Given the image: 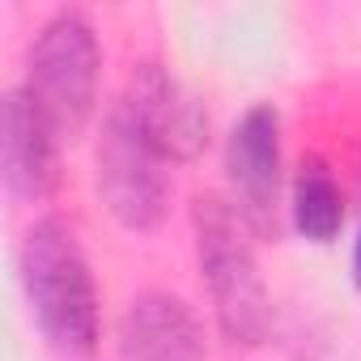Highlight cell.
Returning a JSON list of instances; mask_svg holds the SVG:
<instances>
[{
	"label": "cell",
	"mask_w": 361,
	"mask_h": 361,
	"mask_svg": "<svg viewBox=\"0 0 361 361\" xmlns=\"http://www.w3.org/2000/svg\"><path fill=\"white\" fill-rule=\"evenodd\" d=\"M56 132L18 85L5 94V136H0V174L13 200L39 204L56 188Z\"/></svg>",
	"instance_id": "ba28073f"
},
{
	"label": "cell",
	"mask_w": 361,
	"mask_h": 361,
	"mask_svg": "<svg viewBox=\"0 0 361 361\" xmlns=\"http://www.w3.org/2000/svg\"><path fill=\"white\" fill-rule=\"evenodd\" d=\"M94 161H98V196L123 230L145 234V230L161 226L166 196H170L166 170H161L166 157L149 145V136L140 132V123L132 119L123 98L102 119Z\"/></svg>",
	"instance_id": "277c9868"
},
{
	"label": "cell",
	"mask_w": 361,
	"mask_h": 361,
	"mask_svg": "<svg viewBox=\"0 0 361 361\" xmlns=\"http://www.w3.org/2000/svg\"><path fill=\"white\" fill-rule=\"evenodd\" d=\"M22 289L43 340L64 361L98 348V289L77 234L60 217H39L22 238Z\"/></svg>",
	"instance_id": "6da1fadb"
},
{
	"label": "cell",
	"mask_w": 361,
	"mask_h": 361,
	"mask_svg": "<svg viewBox=\"0 0 361 361\" xmlns=\"http://www.w3.org/2000/svg\"><path fill=\"white\" fill-rule=\"evenodd\" d=\"M192 226H196L200 281L209 289L221 336L234 348L264 344L272 327V306H268V289H264V276L247 238L251 230L243 226L234 204L221 196H196Z\"/></svg>",
	"instance_id": "7a4b0ae2"
},
{
	"label": "cell",
	"mask_w": 361,
	"mask_h": 361,
	"mask_svg": "<svg viewBox=\"0 0 361 361\" xmlns=\"http://www.w3.org/2000/svg\"><path fill=\"white\" fill-rule=\"evenodd\" d=\"M289 213H293V226H298V234L306 243H331L340 234V226H344V196H340V183L331 178V170L319 157L298 166Z\"/></svg>",
	"instance_id": "9c48e42d"
},
{
	"label": "cell",
	"mask_w": 361,
	"mask_h": 361,
	"mask_svg": "<svg viewBox=\"0 0 361 361\" xmlns=\"http://www.w3.org/2000/svg\"><path fill=\"white\" fill-rule=\"evenodd\" d=\"M230 204L255 238L281 234V115L255 102L226 140Z\"/></svg>",
	"instance_id": "5b68a950"
},
{
	"label": "cell",
	"mask_w": 361,
	"mask_h": 361,
	"mask_svg": "<svg viewBox=\"0 0 361 361\" xmlns=\"http://www.w3.org/2000/svg\"><path fill=\"white\" fill-rule=\"evenodd\" d=\"M115 353L119 361H204V327L183 298L149 289L119 314Z\"/></svg>",
	"instance_id": "52a82bcc"
},
{
	"label": "cell",
	"mask_w": 361,
	"mask_h": 361,
	"mask_svg": "<svg viewBox=\"0 0 361 361\" xmlns=\"http://www.w3.org/2000/svg\"><path fill=\"white\" fill-rule=\"evenodd\" d=\"M102 47L85 13L60 9L43 22L26 60V94L56 132V140H77L98 106Z\"/></svg>",
	"instance_id": "3957f363"
},
{
	"label": "cell",
	"mask_w": 361,
	"mask_h": 361,
	"mask_svg": "<svg viewBox=\"0 0 361 361\" xmlns=\"http://www.w3.org/2000/svg\"><path fill=\"white\" fill-rule=\"evenodd\" d=\"M123 106L132 111V119L140 123V132L149 136V145L166 161H192V157L204 153V145H209V106L166 64H157V60L136 64L132 77H128Z\"/></svg>",
	"instance_id": "8992f818"
},
{
	"label": "cell",
	"mask_w": 361,
	"mask_h": 361,
	"mask_svg": "<svg viewBox=\"0 0 361 361\" xmlns=\"http://www.w3.org/2000/svg\"><path fill=\"white\" fill-rule=\"evenodd\" d=\"M353 285L361 289V230H357V238H353Z\"/></svg>",
	"instance_id": "30bf717a"
}]
</instances>
